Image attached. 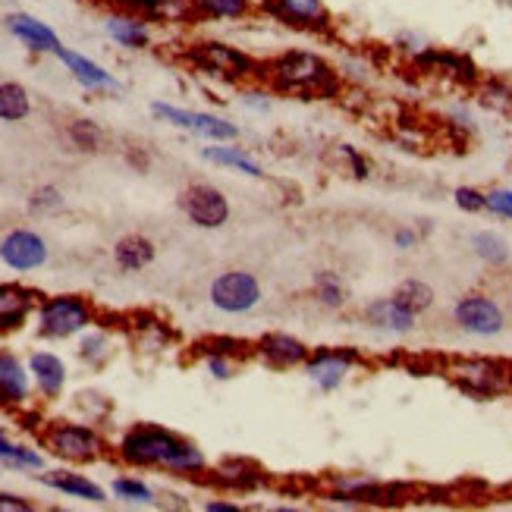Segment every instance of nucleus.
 Wrapping results in <instances>:
<instances>
[{
  "mask_svg": "<svg viewBox=\"0 0 512 512\" xmlns=\"http://www.w3.org/2000/svg\"><path fill=\"white\" fill-rule=\"evenodd\" d=\"M258 13L302 35H330L337 26L327 0H258Z\"/></svg>",
  "mask_w": 512,
  "mask_h": 512,
  "instance_id": "obj_6",
  "label": "nucleus"
},
{
  "mask_svg": "<svg viewBox=\"0 0 512 512\" xmlns=\"http://www.w3.org/2000/svg\"><path fill=\"white\" fill-rule=\"evenodd\" d=\"M66 139H70L73 148H79V151H98L104 142V132L95 120H73L66 126Z\"/></svg>",
  "mask_w": 512,
  "mask_h": 512,
  "instance_id": "obj_36",
  "label": "nucleus"
},
{
  "mask_svg": "<svg viewBox=\"0 0 512 512\" xmlns=\"http://www.w3.org/2000/svg\"><path fill=\"white\" fill-rule=\"evenodd\" d=\"M186 63L195 66L198 73H205L211 79H220V82H252V79H261V63L246 54L242 48H233L227 41H217V38H205V41H195L183 51Z\"/></svg>",
  "mask_w": 512,
  "mask_h": 512,
  "instance_id": "obj_3",
  "label": "nucleus"
},
{
  "mask_svg": "<svg viewBox=\"0 0 512 512\" xmlns=\"http://www.w3.org/2000/svg\"><path fill=\"white\" fill-rule=\"evenodd\" d=\"M211 305L224 315H249V311L261 302V283L249 271H224L217 274L211 289Z\"/></svg>",
  "mask_w": 512,
  "mask_h": 512,
  "instance_id": "obj_8",
  "label": "nucleus"
},
{
  "mask_svg": "<svg viewBox=\"0 0 512 512\" xmlns=\"http://www.w3.org/2000/svg\"><path fill=\"white\" fill-rule=\"evenodd\" d=\"M453 321L472 337H497L506 327V311L497 299L484 293H469L453 305Z\"/></svg>",
  "mask_w": 512,
  "mask_h": 512,
  "instance_id": "obj_10",
  "label": "nucleus"
},
{
  "mask_svg": "<svg viewBox=\"0 0 512 512\" xmlns=\"http://www.w3.org/2000/svg\"><path fill=\"white\" fill-rule=\"evenodd\" d=\"M246 104L252 110H267V107H271V92H264V88H249V92H246Z\"/></svg>",
  "mask_w": 512,
  "mask_h": 512,
  "instance_id": "obj_47",
  "label": "nucleus"
},
{
  "mask_svg": "<svg viewBox=\"0 0 512 512\" xmlns=\"http://www.w3.org/2000/svg\"><path fill=\"white\" fill-rule=\"evenodd\" d=\"M110 337L104 330H92L88 333L85 330V337H82V343H79V355H82V362H88V365H104L107 359H110Z\"/></svg>",
  "mask_w": 512,
  "mask_h": 512,
  "instance_id": "obj_37",
  "label": "nucleus"
},
{
  "mask_svg": "<svg viewBox=\"0 0 512 512\" xmlns=\"http://www.w3.org/2000/svg\"><path fill=\"white\" fill-rule=\"evenodd\" d=\"M32 117V95L22 82H0V123H22Z\"/></svg>",
  "mask_w": 512,
  "mask_h": 512,
  "instance_id": "obj_30",
  "label": "nucleus"
},
{
  "mask_svg": "<svg viewBox=\"0 0 512 512\" xmlns=\"http://www.w3.org/2000/svg\"><path fill=\"white\" fill-rule=\"evenodd\" d=\"M393 246H396L399 252H412V249L418 246V233H415V230H409V227L396 230V233H393Z\"/></svg>",
  "mask_w": 512,
  "mask_h": 512,
  "instance_id": "obj_46",
  "label": "nucleus"
},
{
  "mask_svg": "<svg viewBox=\"0 0 512 512\" xmlns=\"http://www.w3.org/2000/svg\"><path fill=\"white\" fill-rule=\"evenodd\" d=\"M32 500L26 497H19V494H7V491H0V512H32Z\"/></svg>",
  "mask_w": 512,
  "mask_h": 512,
  "instance_id": "obj_45",
  "label": "nucleus"
},
{
  "mask_svg": "<svg viewBox=\"0 0 512 512\" xmlns=\"http://www.w3.org/2000/svg\"><path fill=\"white\" fill-rule=\"evenodd\" d=\"M453 202L465 214H481V211H487V192H481L475 186H459L453 192Z\"/></svg>",
  "mask_w": 512,
  "mask_h": 512,
  "instance_id": "obj_39",
  "label": "nucleus"
},
{
  "mask_svg": "<svg viewBox=\"0 0 512 512\" xmlns=\"http://www.w3.org/2000/svg\"><path fill=\"white\" fill-rule=\"evenodd\" d=\"M180 208L202 230H220L230 220V198L211 183H192L180 195Z\"/></svg>",
  "mask_w": 512,
  "mask_h": 512,
  "instance_id": "obj_9",
  "label": "nucleus"
},
{
  "mask_svg": "<svg viewBox=\"0 0 512 512\" xmlns=\"http://www.w3.org/2000/svg\"><path fill=\"white\" fill-rule=\"evenodd\" d=\"M104 32L123 51H148L151 41H154L151 22L142 19V16H136V13H126V10L110 13L104 19Z\"/></svg>",
  "mask_w": 512,
  "mask_h": 512,
  "instance_id": "obj_20",
  "label": "nucleus"
},
{
  "mask_svg": "<svg viewBox=\"0 0 512 512\" xmlns=\"http://www.w3.org/2000/svg\"><path fill=\"white\" fill-rule=\"evenodd\" d=\"M255 352L274 368L305 365L308 355H311V349L299 337H293V333H264V337L255 343Z\"/></svg>",
  "mask_w": 512,
  "mask_h": 512,
  "instance_id": "obj_22",
  "label": "nucleus"
},
{
  "mask_svg": "<svg viewBox=\"0 0 512 512\" xmlns=\"http://www.w3.org/2000/svg\"><path fill=\"white\" fill-rule=\"evenodd\" d=\"M393 48H396L399 54H406L409 60H415L421 51H428L431 44H428V38L421 35V32H399V35L393 38Z\"/></svg>",
  "mask_w": 512,
  "mask_h": 512,
  "instance_id": "obj_41",
  "label": "nucleus"
},
{
  "mask_svg": "<svg viewBox=\"0 0 512 512\" xmlns=\"http://www.w3.org/2000/svg\"><path fill=\"white\" fill-rule=\"evenodd\" d=\"M117 10L136 13L161 26H189L195 22V0H114Z\"/></svg>",
  "mask_w": 512,
  "mask_h": 512,
  "instance_id": "obj_19",
  "label": "nucleus"
},
{
  "mask_svg": "<svg viewBox=\"0 0 512 512\" xmlns=\"http://www.w3.org/2000/svg\"><path fill=\"white\" fill-rule=\"evenodd\" d=\"M54 57L66 66V73H70L85 88V92H120V79L110 70H104L98 60L85 57V54H79L73 48H66V44Z\"/></svg>",
  "mask_w": 512,
  "mask_h": 512,
  "instance_id": "obj_18",
  "label": "nucleus"
},
{
  "mask_svg": "<svg viewBox=\"0 0 512 512\" xmlns=\"http://www.w3.org/2000/svg\"><path fill=\"white\" fill-rule=\"evenodd\" d=\"M418 70H425V73H437V76H447L459 85H478L481 82V70H478V63L469 57V54H462V51H447V48H428V51H421L415 60H412Z\"/></svg>",
  "mask_w": 512,
  "mask_h": 512,
  "instance_id": "obj_14",
  "label": "nucleus"
},
{
  "mask_svg": "<svg viewBox=\"0 0 512 512\" xmlns=\"http://www.w3.org/2000/svg\"><path fill=\"white\" fill-rule=\"evenodd\" d=\"M450 377L459 390L478 399H491L506 387V368L487 359H462L450 365Z\"/></svg>",
  "mask_w": 512,
  "mask_h": 512,
  "instance_id": "obj_11",
  "label": "nucleus"
},
{
  "mask_svg": "<svg viewBox=\"0 0 512 512\" xmlns=\"http://www.w3.org/2000/svg\"><path fill=\"white\" fill-rule=\"evenodd\" d=\"M110 491H114L117 500L123 503H136V506H151L154 503V491L142 481V478H132V475H123L110 484Z\"/></svg>",
  "mask_w": 512,
  "mask_h": 512,
  "instance_id": "obj_35",
  "label": "nucleus"
},
{
  "mask_svg": "<svg viewBox=\"0 0 512 512\" xmlns=\"http://www.w3.org/2000/svg\"><path fill=\"white\" fill-rule=\"evenodd\" d=\"M258 13L255 0H195V22H239Z\"/></svg>",
  "mask_w": 512,
  "mask_h": 512,
  "instance_id": "obj_27",
  "label": "nucleus"
},
{
  "mask_svg": "<svg viewBox=\"0 0 512 512\" xmlns=\"http://www.w3.org/2000/svg\"><path fill=\"white\" fill-rule=\"evenodd\" d=\"M487 211L512 224V189H491L487 192Z\"/></svg>",
  "mask_w": 512,
  "mask_h": 512,
  "instance_id": "obj_42",
  "label": "nucleus"
},
{
  "mask_svg": "<svg viewBox=\"0 0 512 512\" xmlns=\"http://www.w3.org/2000/svg\"><path fill=\"white\" fill-rule=\"evenodd\" d=\"M261 79L283 95L299 98H337L340 73L315 51H283L261 63Z\"/></svg>",
  "mask_w": 512,
  "mask_h": 512,
  "instance_id": "obj_2",
  "label": "nucleus"
},
{
  "mask_svg": "<svg viewBox=\"0 0 512 512\" xmlns=\"http://www.w3.org/2000/svg\"><path fill=\"white\" fill-rule=\"evenodd\" d=\"M355 365H359V355H355L352 349H318V352L308 355L305 374L318 390L333 393V390L343 387V381Z\"/></svg>",
  "mask_w": 512,
  "mask_h": 512,
  "instance_id": "obj_13",
  "label": "nucleus"
},
{
  "mask_svg": "<svg viewBox=\"0 0 512 512\" xmlns=\"http://www.w3.org/2000/svg\"><path fill=\"white\" fill-rule=\"evenodd\" d=\"M32 371L16 352L0 349V409H26L32 396Z\"/></svg>",
  "mask_w": 512,
  "mask_h": 512,
  "instance_id": "obj_15",
  "label": "nucleus"
},
{
  "mask_svg": "<svg viewBox=\"0 0 512 512\" xmlns=\"http://www.w3.org/2000/svg\"><path fill=\"white\" fill-rule=\"evenodd\" d=\"M315 299L324 308H343L346 305V286H343L340 274H333V271L315 274Z\"/></svg>",
  "mask_w": 512,
  "mask_h": 512,
  "instance_id": "obj_34",
  "label": "nucleus"
},
{
  "mask_svg": "<svg viewBox=\"0 0 512 512\" xmlns=\"http://www.w3.org/2000/svg\"><path fill=\"white\" fill-rule=\"evenodd\" d=\"M44 487H51V491L63 494V497H76V500H85V503H107V491L101 484H95L92 478L85 475H76V472H48L41 478Z\"/></svg>",
  "mask_w": 512,
  "mask_h": 512,
  "instance_id": "obj_25",
  "label": "nucleus"
},
{
  "mask_svg": "<svg viewBox=\"0 0 512 512\" xmlns=\"http://www.w3.org/2000/svg\"><path fill=\"white\" fill-rule=\"evenodd\" d=\"M98 321L95 308L82 296H44L35 308L38 337L44 340H70L79 337Z\"/></svg>",
  "mask_w": 512,
  "mask_h": 512,
  "instance_id": "obj_5",
  "label": "nucleus"
},
{
  "mask_svg": "<svg viewBox=\"0 0 512 512\" xmlns=\"http://www.w3.org/2000/svg\"><path fill=\"white\" fill-rule=\"evenodd\" d=\"M117 459L129 469H161L180 478H198L208 472L205 453L192 440L161 425H132L117 443Z\"/></svg>",
  "mask_w": 512,
  "mask_h": 512,
  "instance_id": "obj_1",
  "label": "nucleus"
},
{
  "mask_svg": "<svg viewBox=\"0 0 512 512\" xmlns=\"http://www.w3.org/2000/svg\"><path fill=\"white\" fill-rule=\"evenodd\" d=\"M151 117L167 123V126L183 129V132H192V136H202L208 142H233V139H239L236 123H230L227 117L208 114V110H186V107H176V104H167V101H154L151 104Z\"/></svg>",
  "mask_w": 512,
  "mask_h": 512,
  "instance_id": "obj_7",
  "label": "nucleus"
},
{
  "mask_svg": "<svg viewBox=\"0 0 512 512\" xmlns=\"http://www.w3.org/2000/svg\"><path fill=\"white\" fill-rule=\"evenodd\" d=\"M472 252L484 261V264H491V267H503L509 261V242L494 233V230H478L472 233Z\"/></svg>",
  "mask_w": 512,
  "mask_h": 512,
  "instance_id": "obj_31",
  "label": "nucleus"
},
{
  "mask_svg": "<svg viewBox=\"0 0 512 512\" xmlns=\"http://www.w3.org/2000/svg\"><path fill=\"white\" fill-rule=\"evenodd\" d=\"M506 387L512 390V368H506Z\"/></svg>",
  "mask_w": 512,
  "mask_h": 512,
  "instance_id": "obj_49",
  "label": "nucleus"
},
{
  "mask_svg": "<svg viewBox=\"0 0 512 512\" xmlns=\"http://www.w3.org/2000/svg\"><path fill=\"white\" fill-rule=\"evenodd\" d=\"M0 462L13 465V469H29V472H41L44 469V456L38 450L22 447V443H13L4 434H0Z\"/></svg>",
  "mask_w": 512,
  "mask_h": 512,
  "instance_id": "obj_33",
  "label": "nucleus"
},
{
  "mask_svg": "<svg viewBox=\"0 0 512 512\" xmlns=\"http://www.w3.org/2000/svg\"><path fill=\"white\" fill-rule=\"evenodd\" d=\"M500 7H506V10H512V0H497Z\"/></svg>",
  "mask_w": 512,
  "mask_h": 512,
  "instance_id": "obj_50",
  "label": "nucleus"
},
{
  "mask_svg": "<svg viewBox=\"0 0 512 512\" xmlns=\"http://www.w3.org/2000/svg\"><path fill=\"white\" fill-rule=\"evenodd\" d=\"M202 362H205V368H208V374L214 377V381H230V377H233V359H230V355L205 352Z\"/></svg>",
  "mask_w": 512,
  "mask_h": 512,
  "instance_id": "obj_43",
  "label": "nucleus"
},
{
  "mask_svg": "<svg viewBox=\"0 0 512 512\" xmlns=\"http://www.w3.org/2000/svg\"><path fill=\"white\" fill-rule=\"evenodd\" d=\"M4 29L19 41V44H26V48L32 51V54H57L60 48H63V41H60V35L48 26L44 19H38V16H32V13H7L4 16Z\"/></svg>",
  "mask_w": 512,
  "mask_h": 512,
  "instance_id": "obj_16",
  "label": "nucleus"
},
{
  "mask_svg": "<svg viewBox=\"0 0 512 512\" xmlns=\"http://www.w3.org/2000/svg\"><path fill=\"white\" fill-rule=\"evenodd\" d=\"M365 321L374 327V330H384V333H393V337H403V333H412L415 330V321L418 315L396 302V296H387V299H374L365 305Z\"/></svg>",
  "mask_w": 512,
  "mask_h": 512,
  "instance_id": "obj_24",
  "label": "nucleus"
},
{
  "mask_svg": "<svg viewBox=\"0 0 512 512\" xmlns=\"http://www.w3.org/2000/svg\"><path fill=\"white\" fill-rule=\"evenodd\" d=\"M205 509H208V512H239L242 506H239V503H227V500H208Z\"/></svg>",
  "mask_w": 512,
  "mask_h": 512,
  "instance_id": "obj_48",
  "label": "nucleus"
},
{
  "mask_svg": "<svg viewBox=\"0 0 512 512\" xmlns=\"http://www.w3.org/2000/svg\"><path fill=\"white\" fill-rule=\"evenodd\" d=\"M29 371H32V381H35V390L54 403V399L63 396L66 390V362L60 359L57 352H48V349H38L29 355Z\"/></svg>",
  "mask_w": 512,
  "mask_h": 512,
  "instance_id": "obj_21",
  "label": "nucleus"
},
{
  "mask_svg": "<svg viewBox=\"0 0 512 512\" xmlns=\"http://www.w3.org/2000/svg\"><path fill=\"white\" fill-rule=\"evenodd\" d=\"M38 437L41 447L51 456L73 465H88L107 456L104 437L92 425H82V421H48Z\"/></svg>",
  "mask_w": 512,
  "mask_h": 512,
  "instance_id": "obj_4",
  "label": "nucleus"
},
{
  "mask_svg": "<svg viewBox=\"0 0 512 512\" xmlns=\"http://www.w3.org/2000/svg\"><path fill=\"white\" fill-rule=\"evenodd\" d=\"M44 296L22 283H0V333H16L29 324Z\"/></svg>",
  "mask_w": 512,
  "mask_h": 512,
  "instance_id": "obj_17",
  "label": "nucleus"
},
{
  "mask_svg": "<svg viewBox=\"0 0 512 512\" xmlns=\"http://www.w3.org/2000/svg\"><path fill=\"white\" fill-rule=\"evenodd\" d=\"M246 343L242 340H233V337H211L205 343L195 346V355H205V352H220V355H230V359H236V355H246Z\"/></svg>",
  "mask_w": 512,
  "mask_h": 512,
  "instance_id": "obj_40",
  "label": "nucleus"
},
{
  "mask_svg": "<svg viewBox=\"0 0 512 512\" xmlns=\"http://www.w3.org/2000/svg\"><path fill=\"white\" fill-rule=\"evenodd\" d=\"M337 154H340V158H343V161L349 164V170H352V176H355V180H368L371 167H368V161H365L362 154L355 151L352 145H340V148H337Z\"/></svg>",
  "mask_w": 512,
  "mask_h": 512,
  "instance_id": "obj_44",
  "label": "nucleus"
},
{
  "mask_svg": "<svg viewBox=\"0 0 512 512\" xmlns=\"http://www.w3.org/2000/svg\"><path fill=\"white\" fill-rule=\"evenodd\" d=\"M154 255H158V249H154V242L148 236H123L117 246H114V261L120 271H145V267L154 261Z\"/></svg>",
  "mask_w": 512,
  "mask_h": 512,
  "instance_id": "obj_28",
  "label": "nucleus"
},
{
  "mask_svg": "<svg viewBox=\"0 0 512 512\" xmlns=\"http://www.w3.org/2000/svg\"><path fill=\"white\" fill-rule=\"evenodd\" d=\"M396 302H403L412 315H425V311L434 305V289L425 280H403L396 286Z\"/></svg>",
  "mask_w": 512,
  "mask_h": 512,
  "instance_id": "obj_32",
  "label": "nucleus"
},
{
  "mask_svg": "<svg viewBox=\"0 0 512 512\" xmlns=\"http://www.w3.org/2000/svg\"><path fill=\"white\" fill-rule=\"evenodd\" d=\"M475 98L484 110L497 117H512V82L503 76H481L475 85Z\"/></svg>",
  "mask_w": 512,
  "mask_h": 512,
  "instance_id": "obj_29",
  "label": "nucleus"
},
{
  "mask_svg": "<svg viewBox=\"0 0 512 512\" xmlns=\"http://www.w3.org/2000/svg\"><path fill=\"white\" fill-rule=\"evenodd\" d=\"M48 255H51L48 242H44V236H38L35 230H10L4 239H0V261L16 274L38 271V267L48 264Z\"/></svg>",
  "mask_w": 512,
  "mask_h": 512,
  "instance_id": "obj_12",
  "label": "nucleus"
},
{
  "mask_svg": "<svg viewBox=\"0 0 512 512\" xmlns=\"http://www.w3.org/2000/svg\"><path fill=\"white\" fill-rule=\"evenodd\" d=\"M66 198L57 186H38L32 195H29V208L35 214H54V211H63Z\"/></svg>",
  "mask_w": 512,
  "mask_h": 512,
  "instance_id": "obj_38",
  "label": "nucleus"
},
{
  "mask_svg": "<svg viewBox=\"0 0 512 512\" xmlns=\"http://www.w3.org/2000/svg\"><path fill=\"white\" fill-rule=\"evenodd\" d=\"M211 481L233 494H252L267 481V475L252 459H224V462H217V469L211 472Z\"/></svg>",
  "mask_w": 512,
  "mask_h": 512,
  "instance_id": "obj_23",
  "label": "nucleus"
},
{
  "mask_svg": "<svg viewBox=\"0 0 512 512\" xmlns=\"http://www.w3.org/2000/svg\"><path fill=\"white\" fill-rule=\"evenodd\" d=\"M202 158L208 164H217V167L239 170L242 176H252V180H261V176H264L261 164L252 158V154H246V151L230 145V142H211L208 148H202Z\"/></svg>",
  "mask_w": 512,
  "mask_h": 512,
  "instance_id": "obj_26",
  "label": "nucleus"
}]
</instances>
